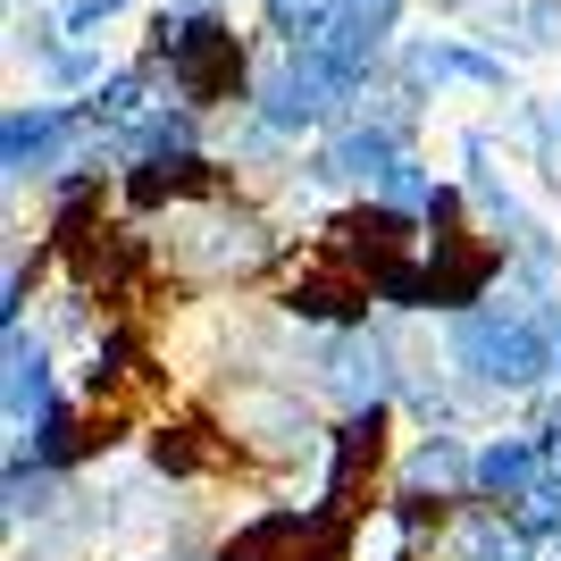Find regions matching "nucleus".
Masks as SVG:
<instances>
[{"instance_id": "nucleus-1", "label": "nucleus", "mask_w": 561, "mask_h": 561, "mask_svg": "<svg viewBox=\"0 0 561 561\" xmlns=\"http://www.w3.org/2000/svg\"><path fill=\"white\" fill-rule=\"evenodd\" d=\"M453 360L486 386H537L545 377V335L512 310H469L461 335H453Z\"/></svg>"}, {"instance_id": "nucleus-2", "label": "nucleus", "mask_w": 561, "mask_h": 561, "mask_svg": "<svg viewBox=\"0 0 561 561\" xmlns=\"http://www.w3.org/2000/svg\"><path fill=\"white\" fill-rule=\"evenodd\" d=\"M168 68L185 84V101H218V93L243 84V50H234L227 25L193 18V25H168Z\"/></svg>"}, {"instance_id": "nucleus-3", "label": "nucleus", "mask_w": 561, "mask_h": 561, "mask_svg": "<svg viewBox=\"0 0 561 561\" xmlns=\"http://www.w3.org/2000/svg\"><path fill=\"white\" fill-rule=\"evenodd\" d=\"M469 478H478V494H528L545 478V445H519V436H503V445H486L478 461H469Z\"/></svg>"}, {"instance_id": "nucleus-4", "label": "nucleus", "mask_w": 561, "mask_h": 561, "mask_svg": "<svg viewBox=\"0 0 561 561\" xmlns=\"http://www.w3.org/2000/svg\"><path fill=\"white\" fill-rule=\"evenodd\" d=\"M9 420H18V427H43V420H50V377H43V352L25 344L18 319H9Z\"/></svg>"}, {"instance_id": "nucleus-5", "label": "nucleus", "mask_w": 561, "mask_h": 561, "mask_svg": "<svg viewBox=\"0 0 561 561\" xmlns=\"http://www.w3.org/2000/svg\"><path fill=\"white\" fill-rule=\"evenodd\" d=\"M319 93H328V68L319 76H285L277 93H268V117H277V126H310V117H319Z\"/></svg>"}, {"instance_id": "nucleus-6", "label": "nucleus", "mask_w": 561, "mask_h": 561, "mask_svg": "<svg viewBox=\"0 0 561 561\" xmlns=\"http://www.w3.org/2000/svg\"><path fill=\"white\" fill-rule=\"evenodd\" d=\"M50 126H59V117H43V110H18V117H9V176H25V160L50 142Z\"/></svg>"}, {"instance_id": "nucleus-7", "label": "nucleus", "mask_w": 561, "mask_h": 561, "mask_svg": "<svg viewBox=\"0 0 561 561\" xmlns=\"http://www.w3.org/2000/svg\"><path fill=\"white\" fill-rule=\"evenodd\" d=\"M553 528H561V478L519 494V537H553Z\"/></svg>"}, {"instance_id": "nucleus-8", "label": "nucleus", "mask_w": 561, "mask_h": 561, "mask_svg": "<svg viewBox=\"0 0 561 561\" xmlns=\"http://www.w3.org/2000/svg\"><path fill=\"white\" fill-rule=\"evenodd\" d=\"M335 168H344V176H394V151L369 142V135H352L344 151H335Z\"/></svg>"}, {"instance_id": "nucleus-9", "label": "nucleus", "mask_w": 561, "mask_h": 561, "mask_svg": "<svg viewBox=\"0 0 561 561\" xmlns=\"http://www.w3.org/2000/svg\"><path fill=\"white\" fill-rule=\"evenodd\" d=\"M453 478H461V461H453V445L436 436V445H427L420 461H411V486H453Z\"/></svg>"}, {"instance_id": "nucleus-10", "label": "nucleus", "mask_w": 561, "mask_h": 561, "mask_svg": "<svg viewBox=\"0 0 561 561\" xmlns=\"http://www.w3.org/2000/svg\"><path fill=\"white\" fill-rule=\"evenodd\" d=\"M545 478H561V436H553V445H545Z\"/></svg>"}, {"instance_id": "nucleus-11", "label": "nucleus", "mask_w": 561, "mask_h": 561, "mask_svg": "<svg viewBox=\"0 0 561 561\" xmlns=\"http://www.w3.org/2000/svg\"><path fill=\"white\" fill-rule=\"evenodd\" d=\"M512 561H519V553H512Z\"/></svg>"}]
</instances>
